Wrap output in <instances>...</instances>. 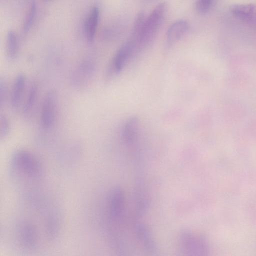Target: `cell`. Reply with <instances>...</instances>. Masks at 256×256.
Wrapping results in <instances>:
<instances>
[{"mask_svg": "<svg viewBox=\"0 0 256 256\" xmlns=\"http://www.w3.org/2000/svg\"><path fill=\"white\" fill-rule=\"evenodd\" d=\"M26 84V77L20 73L16 77L11 92L10 102L13 109H17L22 102Z\"/></svg>", "mask_w": 256, "mask_h": 256, "instance_id": "7c38bea8", "label": "cell"}, {"mask_svg": "<svg viewBox=\"0 0 256 256\" xmlns=\"http://www.w3.org/2000/svg\"><path fill=\"white\" fill-rule=\"evenodd\" d=\"M38 85L36 82H33L29 89L23 107L24 114H29L32 109L38 94Z\"/></svg>", "mask_w": 256, "mask_h": 256, "instance_id": "2e32d148", "label": "cell"}, {"mask_svg": "<svg viewBox=\"0 0 256 256\" xmlns=\"http://www.w3.org/2000/svg\"><path fill=\"white\" fill-rule=\"evenodd\" d=\"M100 16L99 8L93 6L90 10L84 22V32L86 39L89 42H92L95 37L98 26Z\"/></svg>", "mask_w": 256, "mask_h": 256, "instance_id": "4fadbf2b", "label": "cell"}, {"mask_svg": "<svg viewBox=\"0 0 256 256\" xmlns=\"http://www.w3.org/2000/svg\"><path fill=\"white\" fill-rule=\"evenodd\" d=\"M44 2H48V1H50V0H43Z\"/></svg>", "mask_w": 256, "mask_h": 256, "instance_id": "ffe728a7", "label": "cell"}, {"mask_svg": "<svg viewBox=\"0 0 256 256\" xmlns=\"http://www.w3.org/2000/svg\"><path fill=\"white\" fill-rule=\"evenodd\" d=\"M178 243L182 252L188 255H202L207 252V244L201 236L188 230L179 234Z\"/></svg>", "mask_w": 256, "mask_h": 256, "instance_id": "5b68a950", "label": "cell"}, {"mask_svg": "<svg viewBox=\"0 0 256 256\" xmlns=\"http://www.w3.org/2000/svg\"><path fill=\"white\" fill-rule=\"evenodd\" d=\"M36 14V2L32 0L30 2L24 20L22 30L24 32H27L30 30L34 22Z\"/></svg>", "mask_w": 256, "mask_h": 256, "instance_id": "9a60e30c", "label": "cell"}, {"mask_svg": "<svg viewBox=\"0 0 256 256\" xmlns=\"http://www.w3.org/2000/svg\"><path fill=\"white\" fill-rule=\"evenodd\" d=\"M124 195L122 190L119 187L114 188L108 196L106 220L108 234H118V228L124 218Z\"/></svg>", "mask_w": 256, "mask_h": 256, "instance_id": "3957f363", "label": "cell"}, {"mask_svg": "<svg viewBox=\"0 0 256 256\" xmlns=\"http://www.w3.org/2000/svg\"><path fill=\"white\" fill-rule=\"evenodd\" d=\"M232 14L248 24H256V4H236L230 8Z\"/></svg>", "mask_w": 256, "mask_h": 256, "instance_id": "9c48e42d", "label": "cell"}, {"mask_svg": "<svg viewBox=\"0 0 256 256\" xmlns=\"http://www.w3.org/2000/svg\"><path fill=\"white\" fill-rule=\"evenodd\" d=\"M96 69L93 60L85 59L74 69L72 76V82L75 86L83 87L88 84L92 78Z\"/></svg>", "mask_w": 256, "mask_h": 256, "instance_id": "52a82bcc", "label": "cell"}, {"mask_svg": "<svg viewBox=\"0 0 256 256\" xmlns=\"http://www.w3.org/2000/svg\"><path fill=\"white\" fill-rule=\"evenodd\" d=\"M57 96L54 90H49L46 94L42 104L41 123L46 129L54 124L57 110Z\"/></svg>", "mask_w": 256, "mask_h": 256, "instance_id": "8992f818", "label": "cell"}, {"mask_svg": "<svg viewBox=\"0 0 256 256\" xmlns=\"http://www.w3.org/2000/svg\"><path fill=\"white\" fill-rule=\"evenodd\" d=\"M18 36L14 31L10 30L8 32L6 38V52L8 60H14L18 55Z\"/></svg>", "mask_w": 256, "mask_h": 256, "instance_id": "5bb4252c", "label": "cell"}, {"mask_svg": "<svg viewBox=\"0 0 256 256\" xmlns=\"http://www.w3.org/2000/svg\"><path fill=\"white\" fill-rule=\"evenodd\" d=\"M136 236L144 248L148 252H154L157 247L148 228L142 222H136L135 224Z\"/></svg>", "mask_w": 256, "mask_h": 256, "instance_id": "8fae6325", "label": "cell"}, {"mask_svg": "<svg viewBox=\"0 0 256 256\" xmlns=\"http://www.w3.org/2000/svg\"><path fill=\"white\" fill-rule=\"evenodd\" d=\"M8 176L21 198L44 193L43 166L39 158L28 150L20 149L12 154L8 163Z\"/></svg>", "mask_w": 256, "mask_h": 256, "instance_id": "7a4b0ae2", "label": "cell"}, {"mask_svg": "<svg viewBox=\"0 0 256 256\" xmlns=\"http://www.w3.org/2000/svg\"><path fill=\"white\" fill-rule=\"evenodd\" d=\"M10 130V124L8 118L4 114H0V138L4 139L8 135Z\"/></svg>", "mask_w": 256, "mask_h": 256, "instance_id": "ac0fdd59", "label": "cell"}, {"mask_svg": "<svg viewBox=\"0 0 256 256\" xmlns=\"http://www.w3.org/2000/svg\"><path fill=\"white\" fill-rule=\"evenodd\" d=\"M140 123L136 116L130 117L124 123L121 132L124 142L128 146H132L137 141L140 132Z\"/></svg>", "mask_w": 256, "mask_h": 256, "instance_id": "ba28073f", "label": "cell"}, {"mask_svg": "<svg viewBox=\"0 0 256 256\" xmlns=\"http://www.w3.org/2000/svg\"><path fill=\"white\" fill-rule=\"evenodd\" d=\"M166 10V4L162 2L158 4L150 15L146 18L138 41L141 51L152 42L162 22Z\"/></svg>", "mask_w": 256, "mask_h": 256, "instance_id": "277c9868", "label": "cell"}, {"mask_svg": "<svg viewBox=\"0 0 256 256\" xmlns=\"http://www.w3.org/2000/svg\"><path fill=\"white\" fill-rule=\"evenodd\" d=\"M7 96V85L4 79L0 80V104L2 106L5 102Z\"/></svg>", "mask_w": 256, "mask_h": 256, "instance_id": "d6986e66", "label": "cell"}, {"mask_svg": "<svg viewBox=\"0 0 256 256\" xmlns=\"http://www.w3.org/2000/svg\"><path fill=\"white\" fill-rule=\"evenodd\" d=\"M214 2V0H198L196 9L199 14H206L212 8Z\"/></svg>", "mask_w": 256, "mask_h": 256, "instance_id": "e0dca14e", "label": "cell"}, {"mask_svg": "<svg viewBox=\"0 0 256 256\" xmlns=\"http://www.w3.org/2000/svg\"><path fill=\"white\" fill-rule=\"evenodd\" d=\"M20 211L12 220L8 234L13 246L32 252L58 236L61 220L57 208L46 201H22Z\"/></svg>", "mask_w": 256, "mask_h": 256, "instance_id": "6da1fadb", "label": "cell"}, {"mask_svg": "<svg viewBox=\"0 0 256 256\" xmlns=\"http://www.w3.org/2000/svg\"><path fill=\"white\" fill-rule=\"evenodd\" d=\"M188 28V24L184 20H178L172 24L166 33V46L170 48L180 40Z\"/></svg>", "mask_w": 256, "mask_h": 256, "instance_id": "30bf717a", "label": "cell"}]
</instances>
